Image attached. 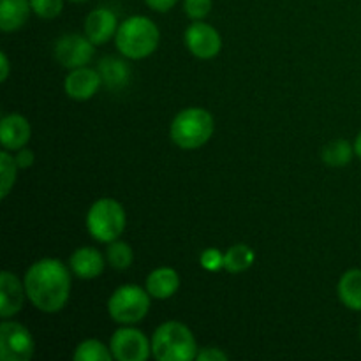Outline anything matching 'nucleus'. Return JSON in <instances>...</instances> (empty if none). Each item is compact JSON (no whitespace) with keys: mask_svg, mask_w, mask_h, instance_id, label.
<instances>
[{"mask_svg":"<svg viewBox=\"0 0 361 361\" xmlns=\"http://www.w3.org/2000/svg\"><path fill=\"white\" fill-rule=\"evenodd\" d=\"M109 349L113 358L118 361H147L152 355V342H148L143 331L123 326L113 334Z\"/></svg>","mask_w":361,"mask_h":361,"instance_id":"nucleus-8","label":"nucleus"},{"mask_svg":"<svg viewBox=\"0 0 361 361\" xmlns=\"http://www.w3.org/2000/svg\"><path fill=\"white\" fill-rule=\"evenodd\" d=\"M116 30H118V20L113 11L106 9V7H99L94 9L85 20V35L94 42L95 46L106 44L115 37Z\"/></svg>","mask_w":361,"mask_h":361,"instance_id":"nucleus-12","label":"nucleus"},{"mask_svg":"<svg viewBox=\"0 0 361 361\" xmlns=\"http://www.w3.org/2000/svg\"><path fill=\"white\" fill-rule=\"evenodd\" d=\"M32 13L42 20H53L63 9V0H30Z\"/></svg>","mask_w":361,"mask_h":361,"instance_id":"nucleus-25","label":"nucleus"},{"mask_svg":"<svg viewBox=\"0 0 361 361\" xmlns=\"http://www.w3.org/2000/svg\"><path fill=\"white\" fill-rule=\"evenodd\" d=\"M147 2V6L150 7V9L157 11V13H166V11H169L171 7H175V4L178 2V0H145Z\"/></svg>","mask_w":361,"mask_h":361,"instance_id":"nucleus-30","label":"nucleus"},{"mask_svg":"<svg viewBox=\"0 0 361 361\" xmlns=\"http://www.w3.org/2000/svg\"><path fill=\"white\" fill-rule=\"evenodd\" d=\"M27 298L37 310L55 314L67 305L71 296V271L60 259L44 257L32 264L23 277Z\"/></svg>","mask_w":361,"mask_h":361,"instance_id":"nucleus-1","label":"nucleus"},{"mask_svg":"<svg viewBox=\"0 0 361 361\" xmlns=\"http://www.w3.org/2000/svg\"><path fill=\"white\" fill-rule=\"evenodd\" d=\"M94 53L95 44L87 35L66 34L55 44V59L59 60L60 66L69 71L88 66L94 59Z\"/></svg>","mask_w":361,"mask_h":361,"instance_id":"nucleus-9","label":"nucleus"},{"mask_svg":"<svg viewBox=\"0 0 361 361\" xmlns=\"http://www.w3.org/2000/svg\"><path fill=\"white\" fill-rule=\"evenodd\" d=\"M127 215L122 204L111 197L97 200L87 214V229L94 240L111 243L126 231Z\"/></svg>","mask_w":361,"mask_h":361,"instance_id":"nucleus-5","label":"nucleus"},{"mask_svg":"<svg viewBox=\"0 0 361 361\" xmlns=\"http://www.w3.org/2000/svg\"><path fill=\"white\" fill-rule=\"evenodd\" d=\"M0 59H2V81H7V76H9V59H7V53L2 51V55H0Z\"/></svg>","mask_w":361,"mask_h":361,"instance_id":"nucleus-31","label":"nucleus"},{"mask_svg":"<svg viewBox=\"0 0 361 361\" xmlns=\"http://www.w3.org/2000/svg\"><path fill=\"white\" fill-rule=\"evenodd\" d=\"M30 13V0H0V28L2 32L20 30Z\"/></svg>","mask_w":361,"mask_h":361,"instance_id":"nucleus-17","label":"nucleus"},{"mask_svg":"<svg viewBox=\"0 0 361 361\" xmlns=\"http://www.w3.org/2000/svg\"><path fill=\"white\" fill-rule=\"evenodd\" d=\"M104 257L94 247H80L69 257V267L76 277L83 281L97 279L104 271Z\"/></svg>","mask_w":361,"mask_h":361,"instance_id":"nucleus-15","label":"nucleus"},{"mask_svg":"<svg viewBox=\"0 0 361 361\" xmlns=\"http://www.w3.org/2000/svg\"><path fill=\"white\" fill-rule=\"evenodd\" d=\"M32 136V127L25 116L18 113L6 115L0 122V141L6 150L14 152L20 148L27 147Z\"/></svg>","mask_w":361,"mask_h":361,"instance_id":"nucleus-14","label":"nucleus"},{"mask_svg":"<svg viewBox=\"0 0 361 361\" xmlns=\"http://www.w3.org/2000/svg\"><path fill=\"white\" fill-rule=\"evenodd\" d=\"M355 155V145L345 140H335L328 143L321 152V159L330 168H344Z\"/></svg>","mask_w":361,"mask_h":361,"instance_id":"nucleus-20","label":"nucleus"},{"mask_svg":"<svg viewBox=\"0 0 361 361\" xmlns=\"http://www.w3.org/2000/svg\"><path fill=\"white\" fill-rule=\"evenodd\" d=\"M150 293L136 284H123L108 300V314L115 323L130 326L147 317L150 310Z\"/></svg>","mask_w":361,"mask_h":361,"instance_id":"nucleus-6","label":"nucleus"},{"mask_svg":"<svg viewBox=\"0 0 361 361\" xmlns=\"http://www.w3.org/2000/svg\"><path fill=\"white\" fill-rule=\"evenodd\" d=\"M192 331L178 321L162 323L152 337V356L159 361H190L197 358Z\"/></svg>","mask_w":361,"mask_h":361,"instance_id":"nucleus-3","label":"nucleus"},{"mask_svg":"<svg viewBox=\"0 0 361 361\" xmlns=\"http://www.w3.org/2000/svg\"><path fill=\"white\" fill-rule=\"evenodd\" d=\"M34 337L23 324L13 321L0 324V360L28 361L34 356Z\"/></svg>","mask_w":361,"mask_h":361,"instance_id":"nucleus-7","label":"nucleus"},{"mask_svg":"<svg viewBox=\"0 0 361 361\" xmlns=\"http://www.w3.org/2000/svg\"><path fill=\"white\" fill-rule=\"evenodd\" d=\"M215 122L210 111L203 108H187L173 118L169 136L182 150H196L214 136Z\"/></svg>","mask_w":361,"mask_h":361,"instance_id":"nucleus-4","label":"nucleus"},{"mask_svg":"<svg viewBox=\"0 0 361 361\" xmlns=\"http://www.w3.org/2000/svg\"><path fill=\"white\" fill-rule=\"evenodd\" d=\"M101 83V73L85 66L73 69L67 74L63 81V90L74 101H88L97 94Z\"/></svg>","mask_w":361,"mask_h":361,"instance_id":"nucleus-11","label":"nucleus"},{"mask_svg":"<svg viewBox=\"0 0 361 361\" xmlns=\"http://www.w3.org/2000/svg\"><path fill=\"white\" fill-rule=\"evenodd\" d=\"M337 293L341 302L349 310L361 312V270L353 268L341 277L337 286Z\"/></svg>","mask_w":361,"mask_h":361,"instance_id":"nucleus-18","label":"nucleus"},{"mask_svg":"<svg viewBox=\"0 0 361 361\" xmlns=\"http://www.w3.org/2000/svg\"><path fill=\"white\" fill-rule=\"evenodd\" d=\"M106 261L109 263V267L115 268V270H127V268L133 264L134 261V252L130 249L129 243L115 242L108 243V249H106Z\"/></svg>","mask_w":361,"mask_h":361,"instance_id":"nucleus-23","label":"nucleus"},{"mask_svg":"<svg viewBox=\"0 0 361 361\" xmlns=\"http://www.w3.org/2000/svg\"><path fill=\"white\" fill-rule=\"evenodd\" d=\"M200 264L207 271H219L224 268V254L219 249H207L201 252Z\"/></svg>","mask_w":361,"mask_h":361,"instance_id":"nucleus-27","label":"nucleus"},{"mask_svg":"<svg viewBox=\"0 0 361 361\" xmlns=\"http://www.w3.org/2000/svg\"><path fill=\"white\" fill-rule=\"evenodd\" d=\"M71 2H76V4H80V2H87V0H71Z\"/></svg>","mask_w":361,"mask_h":361,"instance_id":"nucleus-33","label":"nucleus"},{"mask_svg":"<svg viewBox=\"0 0 361 361\" xmlns=\"http://www.w3.org/2000/svg\"><path fill=\"white\" fill-rule=\"evenodd\" d=\"M161 32L147 16H130L118 25L115 35L116 49L130 60L150 56L157 49Z\"/></svg>","mask_w":361,"mask_h":361,"instance_id":"nucleus-2","label":"nucleus"},{"mask_svg":"<svg viewBox=\"0 0 361 361\" xmlns=\"http://www.w3.org/2000/svg\"><path fill=\"white\" fill-rule=\"evenodd\" d=\"M256 254L245 243H236L229 247L224 254V270L229 274H240V271L249 270L254 264Z\"/></svg>","mask_w":361,"mask_h":361,"instance_id":"nucleus-19","label":"nucleus"},{"mask_svg":"<svg viewBox=\"0 0 361 361\" xmlns=\"http://www.w3.org/2000/svg\"><path fill=\"white\" fill-rule=\"evenodd\" d=\"M99 73H101L102 81H104L109 88L122 87V85H126L127 80H129V67L116 59L102 60Z\"/></svg>","mask_w":361,"mask_h":361,"instance_id":"nucleus-21","label":"nucleus"},{"mask_svg":"<svg viewBox=\"0 0 361 361\" xmlns=\"http://www.w3.org/2000/svg\"><path fill=\"white\" fill-rule=\"evenodd\" d=\"M183 41L189 51L201 60H210L219 55L222 48L221 34L204 21H194L183 34Z\"/></svg>","mask_w":361,"mask_h":361,"instance_id":"nucleus-10","label":"nucleus"},{"mask_svg":"<svg viewBox=\"0 0 361 361\" xmlns=\"http://www.w3.org/2000/svg\"><path fill=\"white\" fill-rule=\"evenodd\" d=\"M18 164L14 155L9 154V150H4L0 154V173H2V189H0V196L2 200H6L9 196L11 189L16 183V175H18Z\"/></svg>","mask_w":361,"mask_h":361,"instance_id":"nucleus-24","label":"nucleus"},{"mask_svg":"<svg viewBox=\"0 0 361 361\" xmlns=\"http://www.w3.org/2000/svg\"><path fill=\"white\" fill-rule=\"evenodd\" d=\"M355 154L361 159V130H360L358 136H356V140H355Z\"/></svg>","mask_w":361,"mask_h":361,"instance_id":"nucleus-32","label":"nucleus"},{"mask_svg":"<svg viewBox=\"0 0 361 361\" xmlns=\"http://www.w3.org/2000/svg\"><path fill=\"white\" fill-rule=\"evenodd\" d=\"M360 338H361V326H360Z\"/></svg>","mask_w":361,"mask_h":361,"instance_id":"nucleus-34","label":"nucleus"},{"mask_svg":"<svg viewBox=\"0 0 361 361\" xmlns=\"http://www.w3.org/2000/svg\"><path fill=\"white\" fill-rule=\"evenodd\" d=\"M183 9L190 20H204L212 11V0H183Z\"/></svg>","mask_w":361,"mask_h":361,"instance_id":"nucleus-26","label":"nucleus"},{"mask_svg":"<svg viewBox=\"0 0 361 361\" xmlns=\"http://www.w3.org/2000/svg\"><path fill=\"white\" fill-rule=\"evenodd\" d=\"M113 358L111 349L106 348L101 341L88 338L78 344L74 351V361H109Z\"/></svg>","mask_w":361,"mask_h":361,"instance_id":"nucleus-22","label":"nucleus"},{"mask_svg":"<svg viewBox=\"0 0 361 361\" xmlns=\"http://www.w3.org/2000/svg\"><path fill=\"white\" fill-rule=\"evenodd\" d=\"M229 356L219 348H204L197 353V360L200 361H226Z\"/></svg>","mask_w":361,"mask_h":361,"instance_id":"nucleus-29","label":"nucleus"},{"mask_svg":"<svg viewBox=\"0 0 361 361\" xmlns=\"http://www.w3.org/2000/svg\"><path fill=\"white\" fill-rule=\"evenodd\" d=\"M180 289V275L168 267L155 268L147 277V291L152 298L168 300Z\"/></svg>","mask_w":361,"mask_h":361,"instance_id":"nucleus-16","label":"nucleus"},{"mask_svg":"<svg viewBox=\"0 0 361 361\" xmlns=\"http://www.w3.org/2000/svg\"><path fill=\"white\" fill-rule=\"evenodd\" d=\"M14 159H16V164L20 169H28L34 166V161H35V155L34 152L28 150L27 147L20 148V150H16V155H14Z\"/></svg>","mask_w":361,"mask_h":361,"instance_id":"nucleus-28","label":"nucleus"},{"mask_svg":"<svg viewBox=\"0 0 361 361\" xmlns=\"http://www.w3.org/2000/svg\"><path fill=\"white\" fill-rule=\"evenodd\" d=\"M25 284L13 274V271H2L0 274V316L9 319L14 314L23 309Z\"/></svg>","mask_w":361,"mask_h":361,"instance_id":"nucleus-13","label":"nucleus"}]
</instances>
